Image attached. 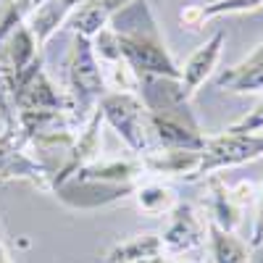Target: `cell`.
I'll use <instances>...</instances> for the list:
<instances>
[{"label": "cell", "mask_w": 263, "mask_h": 263, "mask_svg": "<svg viewBox=\"0 0 263 263\" xmlns=\"http://www.w3.org/2000/svg\"><path fill=\"white\" fill-rule=\"evenodd\" d=\"M108 27L114 29L121 58L137 71V77L179 79L182 69L168 53L147 0H135L124 11L114 13Z\"/></svg>", "instance_id": "obj_1"}, {"label": "cell", "mask_w": 263, "mask_h": 263, "mask_svg": "<svg viewBox=\"0 0 263 263\" xmlns=\"http://www.w3.org/2000/svg\"><path fill=\"white\" fill-rule=\"evenodd\" d=\"M69 100H71V119L82 126L92 116L100 98L105 95V82L100 71V61L92 50V40L74 34L71 53H69Z\"/></svg>", "instance_id": "obj_2"}, {"label": "cell", "mask_w": 263, "mask_h": 263, "mask_svg": "<svg viewBox=\"0 0 263 263\" xmlns=\"http://www.w3.org/2000/svg\"><path fill=\"white\" fill-rule=\"evenodd\" d=\"M98 111L103 114V121L116 132L132 153L142 156V153L156 147L153 135H150V114L140 95L105 92L98 103Z\"/></svg>", "instance_id": "obj_3"}, {"label": "cell", "mask_w": 263, "mask_h": 263, "mask_svg": "<svg viewBox=\"0 0 263 263\" xmlns=\"http://www.w3.org/2000/svg\"><path fill=\"white\" fill-rule=\"evenodd\" d=\"M6 84L11 90V100L16 114L18 111H69L71 114V100L69 92H61L50 82L42 66V55L32 61L27 69L6 77Z\"/></svg>", "instance_id": "obj_4"}, {"label": "cell", "mask_w": 263, "mask_h": 263, "mask_svg": "<svg viewBox=\"0 0 263 263\" xmlns=\"http://www.w3.org/2000/svg\"><path fill=\"white\" fill-rule=\"evenodd\" d=\"M263 158V135H242V132H224L216 137H205V145L200 150V166H197L192 182L205 179L216 171H224L232 166H242L250 161Z\"/></svg>", "instance_id": "obj_5"}, {"label": "cell", "mask_w": 263, "mask_h": 263, "mask_svg": "<svg viewBox=\"0 0 263 263\" xmlns=\"http://www.w3.org/2000/svg\"><path fill=\"white\" fill-rule=\"evenodd\" d=\"M0 182H27L40 190H50V174L27 150L18 124H6L0 132Z\"/></svg>", "instance_id": "obj_6"}, {"label": "cell", "mask_w": 263, "mask_h": 263, "mask_svg": "<svg viewBox=\"0 0 263 263\" xmlns=\"http://www.w3.org/2000/svg\"><path fill=\"white\" fill-rule=\"evenodd\" d=\"M208 227L200 221L197 211L190 203H177L168 213V227L161 234L163 253L168 255H187L192 250H200L205 245Z\"/></svg>", "instance_id": "obj_7"}, {"label": "cell", "mask_w": 263, "mask_h": 263, "mask_svg": "<svg viewBox=\"0 0 263 263\" xmlns=\"http://www.w3.org/2000/svg\"><path fill=\"white\" fill-rule=\"evenodd\" d=\"M100 126H103V114L95 108L92 116L79 126L77 137H74V145H71V150H69V158H66L63 168L55 174L50 190L58 187V184H63V182L69 179L71 174H77L79 168L90 166L92 161L100 158V147H103V132H100Z\"/></svg>", "instance_id": "obj_8"}, {"label": "cell", "mask_w": 263, "mask_h": 263, "mask_svg": "<svg viewBox=\"0 0 263 263\" xmlns=\"http://www.w3.org/2000/svg\"><path fill=\"white\" fill-rule=\"evenodd\" d=\"M224 42H227V34L218 29L213 32L211 40H205L200 48H197L182 66V74H179V87H182V95L187 100L195 98V92L205 84V79L213 74V69L218 66V58L224 53Z\"/></svg>", "instance_id": "obj_9"}, {"label": "cell", "mask_w": 263, "mask_h": 263, "mask_svg": "<svg viewBox=\"0 0 263 263\" xmlns=\"http://www.w3.org/2000/svg\"><path fill=\"white\" fill-rule=\"evenodd\" d=\"M142 168L156 177H184L192 182L200 166V150H177V147H153L140 156Z\"/></svg>", "instance_id": "obj_10"}, {"label": "cell", "mask_w": 263, "mask_h": 263, "mask_svg": "<svg viewBox=\"0 0 263 263\" xmlns=\"http://www.w3.org/2000/svg\"><path fill=\"white\" fill-rule=\"evenodd\" d=\"M216 87L224 92H263V40L253 48V53L248 58H242L239 63L224 69L216 77Z\"/></svg>", "instance_id": "obj_11"}, {"label": "cell", "mask_w": 263, "mask_h": 263, "mask_svg": "<svg viewBox=\"0 0 263 263\" xmlns=\"http://www.w3.org/2000/svg\"><path fill=\"white\" fill-rule=\"evenodd\" d=\"M40 55H42L40 45H37V40H34V34L29 32L27 24H18L13 32H8L0 40V66L6 69V77L27 69V66L32 61H37Z\"/></svg>", "instance_id": "obj_12"}, {"label": "cell", "mask_w": 263, "mask_h": 263, "mask_svg": "<svg viewBox=\"0 0 263 263\" xmlns=\"http://www.w3.org/2000/svg\"><path fill=\"white\" fill-rule=\"evenodd\" d=\"M84 3V0H42V3L27 16L24 24L29 27V32L34 34L37 45L42 48L45 42L66 24V18H69V13Z\"/></svg>", "instance_id": "obj_13"}, {"label": "cell", "mask_w": 263, "mask_h": 263, "mask_svg": "<svg viewBox=\"0 0 263 263\" xmlns=\"http://www.w3.org/2000/svg\"><path fill=\"white\" fill-rule=\"evenodd\" d=\"M208 187H211V224H216L224 232H237V227L242 224V205L237 203V197L232 195V187L211 174L208 177Z\"/></svg>", "instance_id": "obj_14"}, {"label": "cell", "mask_w": 263, "mask_h": 263, "mask_svg": "<svg viewBox=\"0 0 263 263\" xmlns=\"http://www.w3.org/2000/svg\"><path fill=\"white\" fill-rule=\"evenodd\" d=\"M163 253V242L161 234H137L132 239H124V242L114 245L103 255V263H142L145 258Z\"/></svg>", "instance_id": "obj_15"}, {"label": "cell", "mask_w": 263, "mask_h": 263, "mask_svg": "<svg viewBox=\"0 0 263 263\" xmlns=\"http://www.w3.org/2000/svg\"><path fill=\"white\" fill-rule=\"evenodd\" d=\"M211 263H250V245L242 242L234 232H224L216 224H208Z\"/></svg>", "instance_id": "obj_16"}, {"label": "cell", "mask_w": 263, "mask_h": 263, "mask_svg": "<svg viewBox=\"0 0 263 263\" xmlns=\"http://www.w3.org/2000/svg\"><path fill=\"white\" fill-rule=\"evenodd\" d=\"M108 13L100 8V3L98 0H84V3H79L71 13H69V18H66V29H71L74 34H82V37H95L100 29H105L108 27Z\"/></svg>", "instance_id": "obj_17"}, {"label": "cell", "mask_w": 263, "mask_h": 263, "mask_svg": "<svg viewBox=\"0 0 263 263\" xmlns=\"http://www.w3.org/2000/svg\"><path fill=\"white\" fill-rule=\"evenodd\" d=\"M135 200H137V208L147 216H163V213H171L174 205H177V195H174L171 187L166 184H137L135 190Z\"/></svg>", "instance_id": "obj_18"}, {"label": "cell", "mask_w": 263, "mask_h": 263, "mask_svg": "<svg viewBox=\"0 0 263 263\" xmlns=\"http://www.w3.org/2000/svg\"><path fill=\"white\" fill-rule=\"evenodd\" d=\"M100 71H103V82L105 90L111 92H140V77L124 58L116 61H100Z\"/></svg>", "instance_id": "obj_19"}, {"label": "cell", "mask_w": 263, "mask_h": 263, "mask_svg": "<svg viewBox=\"0 0 263 263\" xmlns=\"http://www.w3.org/2000/svg\"><path fill=\"white\" fill-rule=\"evenodd\" d=\"M42 3V0H8L0 11V40L8 32H13L18 24H24L27 16Z\"/></svg>", "instance_id": "obj_20"}, {"label": "cell", "mask_w": 263, "mask_h": 263, "mask_svg": "<svg viewBox=\"0 0 263 263\" xmlns=\"http://www.w3.org/2000/svg\"><path fill=\"white\" fill-rule=\"evenodd\" d=\"M263 6V0H216V3L200 6V16L203 21L216 18V16H224V13H248Z\"/></svg>", "instance_id": "obj_21"}, {"label": "cell", "mask_w": 263, "mask_h": 263, "mask_svg": "<svg viewBox=\"0 0 263 263\" xmlns=\"http://www.w3.org/2000/svg\"><path fill=\"white\" fill-rule=\"evenodd\" d=\"M229 132H242V135H250V132H263V95H260V100L255 103V108L245 119H239L237 124L229 126Z\"/></svg>", "instance_id": "obj_22"}, {"label": "cell", "mask_w": 263, "mask_h": 263, "mask_svg": "<svg viewBox=\"0 0 263 263\" xmlns=\"http://www.w3.org/2000/svg\"><path fill=\"white\" fill-rule=\"evenodd\" d=\"M260 245H263V184L255 197V227H253V237H250V248H260Z\"/></svg>", "instance_id": "obj_23"}, {"label": "cell", "mask_w": 263, "mask_h": 263, "mask_svg": "<svg viewBox=\"0 0 263 263\" xmlns=\"http://www.w3.org/2000/svg\"><path fill=\"white\" fill-rule=\"evenodd\" d=\"M232 187V195L237 197V203L239 205H250V203H255V197H258V190H255V184L253 182H237V184H229Z\"/></svg>", "instance_id": "obj_24"}, {"label": "cell", "mask_w": 263, "mask_h": 263, "mask_svg": "<svg viewBox=\"0 0 263 263\" xmlns=\"http://www.w3.org/2000/svg\"><path fill=\"white\" fill-rule=\"evenodd\" d=\"M179 18H182V24L190 27V29H200V27L205 24L203 16H200V6H190V8H184Z\"/></svg>", "instance_id": "obj_25"}, {"label": "cell", "mask_w": 263, "mask_h": 263, "mask_svg": "<svg viewBox=\"0 0 263 263\" xmlns=\"http://www.w3.org/2000/svg\"><path fill=\"white\" fill-rule=\"evenodd\" d=\"M142 263H200V260H192V258H182V255H168V253H156L145 258Z\"/></svg>", "instance_id": "obj_26"}, {"label": "cell", "mask_w": 263, "mask_h": 263, "mask_svg": "<svg viewBox=\"0 0 263 263\" xmlns=\"http://www.w3.org/2000/svg\"><path fill=\"white\" fill-rule=\"evenodd\" d=\"M98 3H100V8L108 13V18H111L114 13H119V11H124L126 6H132V3H135V0H98Z\"/></svg>", "instance_id": "obj_27"}, {"label": "cell", "mask_w": 263, "mask_h": 263, "mask_svg": "<svg viewBox=\"0 0 263 263\" xmlns=\"http://www.w3.org/2000/svg\"><path fill=\"white\" fill-rule=\"evenodd\" d=\"M0 263H11V255H8V250L3 245V239H0Z\"/></svg>", "instance_id": "obj_28"}, {"label": "cell", "mask_w": 263, "mask_h": 263, "mask_svg": "<svg viewBox=\"0 0 263 263\" xmlns=\"http://www.w3.org/2000/svg\"><path fill=\"white\" fill-rule=\"evenodd\" d=\"M0 3H3V0H0Z\"/></svg>", "instance_id": "obj_29"}, {"label": "cell", "mask_w": 263, "mask_h": 263, "mask_svg": "<svg viewBox=\"0 0 263 263\" xmlns=\"http://www.w3.org/2000/svg\"><path fill=\"white\" fill-rule=\"evenodd\" d=\"M208 263H211V260H208Z\"/></svg>", "instance_id": "obj_30"}]
</instances>
